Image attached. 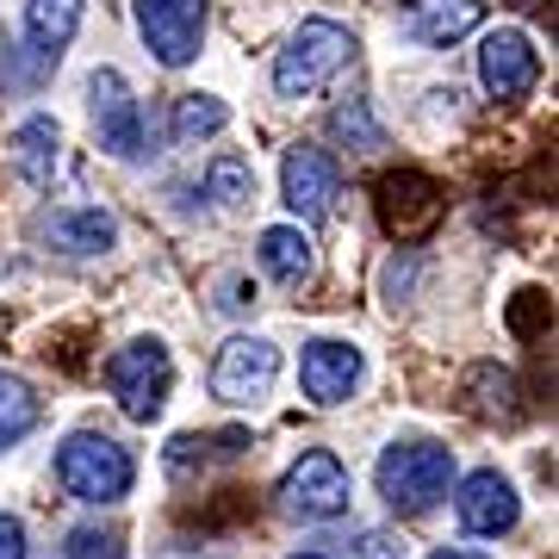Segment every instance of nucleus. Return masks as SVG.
I'll return each instance as SVG.
<instances>
[{
	"label": "nucleus",
	"instance_id": "obj_1",
	"mask_svg": "<svg viewBox=\"0 0 559 559\" xmlns=\"http://www.w3.org/2000/svg\"><path fill=\"white\" fill-rule=\"evenodd\" d=\"M355 32L336 20H305L293 38H286V50L274 57V94L280 100H311V94H323L330 81L355 62Z\"/></svg>",
	"mask_w": 559,
	"mask_h": 559
},
{
	"label": "nucleus",
	"instance_id": "obj_31",
	"mask_svg": "<svg viewBox=\"0 0 559 559\" xmlns=\"http://www.w3.org/2000/svg\"><path fill=\"white\" fill-rule=\"evenodd\" d=\"M516 7H535V0H516Z\"/></svg>",
	"mask_w": 559,
	"mask_h": 559
},
{
	"label": "nucleus",
	"instance_id": "obj_7",
	"mask_svg": "<svg viewBox=\"0 0 559 559\" xmlns=\"http://www.w3.org/2000/svg\"><path fill=\"white\" fill-rule=\"evenodd\" d=\"M87 112H94V138H100L106 156H119V162L150 156L143 112H138V100H131V87H124L119 69H94V81H87Z\"/></svg>",
	"mask_w": 559,
	"mask_h": 559
},
{
	"label": "nucleus",
	"instance_id": "obj_10",
	"mask_svg": "<svg viewBox=\"0 0 559 559\" xmlns=\"http://www.w3.org/2000/svg\"><path fill=\"white\" fill-rule=\"evenodd\" d=\"M454 516H460V528L466 535H510L516 528V516H522V498H516V485L503 479L498 466H479V473H466L460 479V491H454Z\"/></svg>",
	"mask_w": 559,
	"mask_h": 559
},
{
	"label": "nucleus",
	"instance_id": "obj_25",
	"mask_svg": "<svg viewBox=\"0 0 559 559\" xmlns=\"http://www.w3.org/2000/svg\"><path fill=\"white\" fill-rule=\"evenodd\" d=\"M62 559H124V535L119 528H94V522H87V528L69 535V554Z\"/></svg>",
	"mask_w": 559,
	"mask_h": 559
},
{
	"label": "nucleus",
	"instance_id": "obj_13",
	"mask_svg": "<svg viewBox=\"0 0 559 559\" xmlns=\"http://www.w3.org/2000/svg\"><path fill=\"white\" fill-rule=\"evenodd\" d=\"M299 385H305V399H311V404H342L360 385V348H355V342H336V336L305 342Z\"/></svg>",
	"mask_w": 559,
	"mask_h": 559
},
{
	"label": "nucleus",
	"instance_id": "obj_11",
	"mask_svg": "<svg viewBox=\"0 0 559 559\" xmlns=\"http://www.w3.org/2000/svg\"><path fill=\"white\" fill-rule=\"evenodd\" d=\"M336 187H342V168L323 150H311V143L286 150V162H280V193L293 205V218H330Z\"/></svg>",
	"mask_w": 559,
	"mask_h": 559
},
{
	"label": "nucleus",
	"instance_id": "obj_6",
	"mask_svg": "<svg viewBox=\"0 0 559 559\" xmlns=\"http://www.w3.org/2000/svg\"><path fill=\"white\" fill-rule=\"evenodd\" d=\"M373 212H380L385 237L392 242H417L441 224V180L423 168H392L373 187Z\"/></svg>",
	"mask_w": 559,
	"mask_h": 559
},
{
	"label": "nucleus",
	"instance_id": "obj_15",
	"mask_svg": "<svg viewBox=\"0 0 559 559\" xmlns=\"http://www.w3.org/2000/svg\"><path fill=\"white\" fill-rule=\"evenodd\" d=\"M44 242L62 249V255H106L112 242H119V224L94 212V205H81V212H50L44 218Z\"/></svg>",
	"mask_w": 559,
	"mask_h": 559
},
{
	"label": "nucleus",
	"instance_id": "obj_23",
	"mask_svg": "<svg viewBox=\"0 0 559 559\" xmlns=\"http://www.w3.org/2000/svg\"><path fill=\"white\" fill-rule=\"evenodd\" d=\"M547 323H554V305H547V293H516L510 299V330H516L522 342H535V336H547Z\"/></svg>",
	"mask_w": 559,
	"mask_h": 559
},
{
	"label": "nucleus",
	"instance_id": "obj_28",
	"mask_svg": "<svg viewBox=\"0 0 559 559\" xmlns=\"http://www.w3.org/2000/svg\"><path fill=\"white\" fill-rule=\"evenodd\" d=\"M224 311H242V305H255V286H242V280H224Z\"/></svg>",
	"mask_w": 559,
	"mask_h": 559
},
{
	"label": "nucleus",
	"instance_id": "obj_5",
	"mask_svg": "<svg viewBox=\"0 0 559 559\" xmlns=\"http://www.w3.org/2000/svg\"><path fill=\"white\" fill-rule=\"evenodd\" d=\"M280 510L299 522H330L348 510V466H342L330 448H305L286 479H280Z\"/></svg>",
	"mask_w": 559,
	"mask_h": 559
},
{
	"label": "nucleus",
	"instance_id": "obj_22",
	"mask_svg": "<svg viewBox=\"0 0 559 559\" xmlns=\"http://www.w3.org/2000/svg\"><path fill=\"white\" fill-rule=\"evenodd\" d=\"M466 392H473V411H485V417H516V380L503 373V367H473V380H466Z\"/></svg>",
	"mask_w": 559,
	"mask_h": 559
},
{
	"label": "nucleus",
	"instance_id": "obj_16",
	"mask_svg": "<svg viewBox=\"0 0 559 559\" xmlns=\"http://www.w3.org/2000/svg\"><path fill=\"white\" fill-rule=\"evenodd\" d=\"M261 267L280 280V286H305L318 255H311V237H305L299 224H274V230H261Z\"/></svg>",
	"mask_w": 559,
	"mask_h": 559
},
{
	"label": "nucleus",
	"instance_id": "obj_21",
	"mask_svg": "<svg viewBox=\"0 0 559 559\" xmlns=\"http://www.w3.org/2000/svg\"><path fill=\"white\" fill-rule=\"evenodd\" d=\"M205 193L218 205H249L255 200V168H249V156H218L212 168H205Z\"/></svg>",
	"mask_w": 559,
	"mask_h": 559
},
{
	"label": "nucleus",
	"instance_id": "obj_2",
	"mask_svg": "<svg viewBox=\"0 0 559 559\" xmlns=\"http://www.w3.org/2000/svg\"><path fill=\"white\" fill-rule=\"evenodd\" d=\"M373 479H380V498L404 516H417L429 510L436 498H448V485H454V448H441V441H392L373 466Z\"/></svg>",
	"mask_w": 559,
	"mask_h": 559
},
{
	"label": "nucleus",
	"instance_id": "obj_18",
	"mask_svg": "<svg viewBox=\"0 0 559 559\" xmlns=\"http://www.w3.org/2000/svg\"><path fill=\"white\" fill-rule=\"evenodd\" d=\"M81 25V0H25V38L44 62L62 57V44L75 38Z\"/></svg>",
	"mask_w": 559,
	"mask_h": 559
},
{
	"label": "nucleus",
	"instance_id": "obj_26",
	"mask_svg": "<svg viewBox=\"0 0 559 559\" xmlns=\"http://www.w3.org/2000/svg\"><path fill=\"white\" fill-rule=\"evenodd\" d=\"M355 559H411L404 554L399 535H385V528H367V535L355 540Z\"/></svg>",
	"mask_w": 559,
	"mask_h": 559
},
{
	"label": "nucleus",
	"instance_id": "obj_4",
	"mask_svg": "<svg viewBox=\"0 0 559 559\" xmlns=\"http://www.w3.org/2000/svg\"><path fill=\"white\" fill-rule=\"evenodd\" d=\"M106 385H112V399L131 423H150L162 417V404H168V385H175V360L162 348L156 336H138L124 342L119 355L106 360Z\"/></svg>",
	"mask_w": 559,
	"mask_h": 559
},
{
	"label": "nucleus",
	"instance_id": "obj_12",
	"mask_svg": "<svg viewBox=\"0 0 559 559\" xmlns=\"http://www.w3.org/2000/svg\"><path fill=\"white\" fill-rule=\"evenodd\" d=\"M479 81H485L491 100H522V94L540 81L535 44L522 38V32H491L485 50H479Z\"/></svg>",
	"mask_w": 559,
	"mask_h": 559
},
{
	"label": "nucleus",
	"instance_id": "obj_27",
	"mask_svg": "<svg viewBox=\"0 0 559 559\" xmlns=\"http://www.w3.org/2000/svg\"><path fill=\"white\" fill-rule=\"evenodd\" d=\"M0 559H25V528L13 516H0Z\"/></svg>",
	"mask_w": 559,
	"mask_h": 559
},
{
	"label": "nucleus",
	"instance_id": "obj_14",
	"mask_svg": "<svg viewBox=\"0 0 559 559\" xmlns=\"http://www.w3.org/2000/svg\"><path fill=\"white\" fill-rule=\"evenodd\" d=\"M485 25V0H404V32L417 44H460Z\"/></svg>",
	"mask_w": 559,
	"mask_h": 559
},
{
	"label": "nucleus",
	"instance_id": "obj_20",
	"mask_svg": "<svg viewBox=\"0 0 559 559\" xmlns=\"http://www.w3.org/2000/svg\"><path fill=\"white\" fill-rule=\"evenodd\" d=\"M224 124H230V106L218 94H180L175 100V143H200V138H218Z\"/></svg>",
	"mask_w": 559,
	"mask_h": 559
},
{
	"label": "nucleus",
	"instance_id": "obj_29",
	"mask_svg": "<svg viewBox=\"0 0 559 559\" xmlns=\"http://www.w3.org/2000/svg\"><path fill=\"white\" fill-rule=\"evenodd\" d=\"M429 559H485V554H466V547H436Z\"/></svg>",
	"mask_w": 559,
	"mask_h": 559
},
{
	"label": "nucleus",
	"instance_id": "obj_24",
	"mask_svg": "<svg viewBox=\"0 0 559 559\" xmlns=\"http://www.w3.org/2000/svg\"><path fill=\"white\" fill-rule=\"evenodd\" d=\"M330 131H336L342 143H355V150H385L380 124H373V112H367L360 100H348V106H342L336 119H330Z\"/></svg>",
	"mask_w": 559,
	"mask_h": 559
},
{
	"label": "nucleus",
	"instance_id": "obj_8",
	"mask_svg": "<svg viewBox=\"0 0 559 559\" xmlns=\"http://www.w3.org/2000/svg\"><path fill=\"white\" fill-rule=\"evenodd\" d=\"M280 380V348L267 336H230L212 360V399L218 404H255Z\"/></svg>",
	"mask_w": 559,
	"mask_h": 559
},
{
	"label": "nucleus",
	"instance_id": "obj_19",
	"mask_svg": "<svg viewBox=\"0 0 559 559\" xmlns=\"http://www.w3.org/2000/svg\"><path fill=\"white\" fill-rule=\"evenodd\" d=\"M38 429V392L20 380V373H7L0 367V448H13Z\"/></svg>",
	"mask_w": 559,
	"mask_h": 559
},
{
	"label": "nucleus",
	"instance_id": "obj_30",
	"mask_svg": "<svg viewBox=\"0 0 559 559\" xmlns=\"http://www.w3.org/2000/svg\"><path fill=\"white\" fill-rule=\"evenodd\" d=\"M293 559H323V554H293Z\"/></svg>",
	"mask_w": 559,
	"mask_h": 559
},
{
	"label": "nucleus",
	"instance_id": "obj_3",
	"mask_svg": "<svg viewBox=\"0 0 559 559\" xmlns=\"http://www.w3.org/2000/svg\"><path fill=\"white\" fill-rule=\"evenodd\" d=\"M57 479L69 498L81 503H119L138 479V466L112 436H94V429H75V436L57 448Z\"/></svg>",
	"mask_w": 559,
	"mask_h": 559
},
{
	"label": "nucleus",
	"instance_id": "obj_17",
	"mask_svg": "<svg viewBox=\"0 0 559 559\" xmlns=\"http://www.w3.org/2000/svg\"><path fill=\"white\" fill-rule=\"evenodd\" d=\"M57 150H62L57 119H25L20 131H13V168H20L25 187H50V175H57Z\"/></svg>",
	"mask_w": 559,
	"mask_h": 559
},
{
	"label": "nucleus",
	"instance_id": "obj_9",
	"mask_svg": "<svg viewBox=\"0 0 559 559\" xmlns=\"http://www.w3.org/2000/svg\"><path fill=\"white\" fill-rule=\"evenodd\" d=\"M138 32L156 50V62L187 69L205 38V0H138Z\"/></svg>",
	"mask_w": 559,
	"mask_h": 559
}]
</instances>
